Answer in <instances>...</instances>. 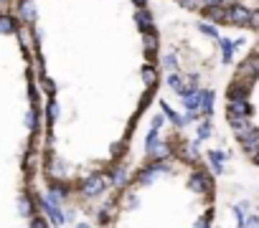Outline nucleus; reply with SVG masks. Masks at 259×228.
<instances>
[{"label":"nucleus","instance_id":"obj_1","mask_svg":"<svg viewBox=\"0 0 259 228\" xmlns=\"http://www.w3.org/2000/svg\"><path fill=\"white\" fill-rule=\"evenodd\" d=\"M107 182H110V180H107L104 175H99V172H92L89 177H84V180H81L79 190H81V195H84V198H97V195H102V193H104Z\"/></svg>","mask_w":259,"mask_h":228},{"label":"nucleus","instance_id":"obj_2","mask_svg":"<svg viewBox=\"0 0 259 228\" xmlns=\"http://www.w3.org/2000/svg\"><path fill=\"white\" fill-rule=\"evenodd\" d=\"M188 188L193 193H206V195H211L213 193V180L208 177L206 170H196V172L188 177Z\"/></svg>","mask_w":259,"mask_h":228},{"label":"nucleus","instance_id":"obj_3","mask_svg":"<svg viewBox=\"0 0 259 228\" xmlns=\"http://www.w3.org/2000/svg\"><path fill=\"white\" fill-rule=\"evenodd\" d=\"M226 20L231 23V26H249V20H252V10L247 5H229L226 8Z\"/></svg>","mask_w":259,"mask_h":228},{"label":"nucleus","instance_id":"obj_4","mask_svg":"<svg viewBox=\"0 0 259 228\" xmlns=\"http://www.w3.org/2000/svg\"><path fill=\"white\" fill-rule=\"evenodd\" d=\"M239 137V142H242V147H244V152H249V155H254L257 150H259V127H247L244 132H239L236 134Z\"/></svg>","mask_w":259,"mask_h":228},{"label":"nucleus","instance_id":"obj_5","mask_svg":"<svg viewBox=\"0 0 259 228\" xmlns=\"http://www.w3.org/2000/svg\"><path fill=\"white\" fill-rule=\"evenodd\" d=\"M38 205L43 208V213L49 216L51 226H64V221H66V216L61 213V205H54V203H49L46 198H38Z\"/></svg>","mask_w":259,"mask_h":228},{"label":"nucleus","instance_id":"obj_6","mask_svg":"<svg viewBox=\"0 0 259 228\" xmlns=\"http://www.w3.org/2000/svg\"><path fill=\"white\" fill-rule=\"evenodd\" d=\"M257 76H259V56H249V58L242 63V68H239V79L254 81Z\"/></svg>","mask_w":259,"mask_h":228},{"label":"nucleus","instance_id":"obj_7","mask_svg":"<svg viewBox=\"0 0 259 228\" xmlns=\"http://www.w3.org/2000/svg\"><path fill=\"white\" fill-rule=\"evenodd\" d=\"M160 172H170V168H168L165 163H153V165H147V168L137 175V180L142 182V185H147V182H153L155 175H160Z\"/></svg>","mask_w":259,"mask_h":228},{"label":"nucleus","instance_id":"obj_8","mask_svg":"<svg viewBox=\"0 0 259 228\" xmlns=\"http://www.w3.org/2000/svg\"><path fill=\"white\" fill-rule=\"evenodd\" d=\"M135 20H137V26H140V31H142V33H153V31H155L153 15H150L145 8H140V10L135 13Z\"/></svg>","mask_w":259,"mask_h":228},{"label":"nucleus","instance_id":"obj_9","mask_svg":"<svg viewBox=\"0 0 259 228\" xmlns=\"http://www.w3.org/2000/svg\"><path fill=\"white\" fill-rule=\"evenodd\" d=\"M226 112L242 114V117H252V114H254V107H252L247 99H242V102H229V109H226Z\"/></svg>","mask_w":259,"mask_h":228},{"label":"nucleus","instance_id":"obj_10","mask_svg":"<svg viewBox=\"0 0 259 228\" xmlns=\"http://www.w3.org/2000/svg\"><path fill=\"white\" fill-rule=\"evenodd\" d=\"M208 160H211L213 172H216V175H221V172H224V160H226V155L219 152V150H211V152H208Z\"/></svg>","mask_w":259,"mask_h":228},{"label":"nucleus","instance_id":"obj_11","mask_svg":"<svg viewBox=\"0 0 259 228\" xmlns=\"http://www.w3.org/2000/svg\"><path fill=\"white\" fill-rule=\"evenodd\" d=\"M140 74H142V81H145L147 89H153V86L158 84V68H153V66H142Z\"/></svg>","mask_w":259,"mask_h":228},{"label":"nucleus","instance_id":"obj_12","mask_svg":"<svg viewBox=\"0 0 259 228\" xmlns=\"http://www.w3.org/2000/svg\"><path fill=\"white\" fill-rule=\"evenodd\" d=\"M168 86H170L173 91H176L178 97H183V91H186V79H183L181 74H176V71H173V74L168 76Z\"/></svg>","mask_w":259,"mask_h":228},{"label":"nucleus","instance_id":"obj_13","mask_svg":"<svg viewBox=\"0 0 259 228\" xmlns=\"http://www.w3.org/2000/svg\"><path fill=\"white\" fill-rule=\"evenodd\" d=\"M219 41H221V61H224V63H231L236 41H229V38H219Z\"/></svg>","mask_w":259,"mask_h":228},{"label":"nucleus","instance_id":"obj_14","mask_svg":"<svg viewBox=\"0 0 259 228\" xmlns=\"http://www.w3.org/2000/svg\"><path fill=\"white\" fill-rule=\"evenodd\" d=\"M147 155H150V157H153V160H155V163H160V160H165V157L170 155V147H168L165 142H160V145L155 142L153 147H150V150H147Z\"/></svg>","mask_w":259,"mask_h":228},{"label":"nucleus","instance_id":"obj_15","mask_svg":"<svg viewBox=\"0 0 259 228\" xmlns=\"http://www.w3.org/2000/svg\"><path fill=\"white\" fill-rule=\"evenodd\" d=\"M201 112L206 114V117L213 112V91L211 89H203V94H201Z\"/></svg>","mask_w":259,"mask_h":228},{"label":"nucleus","instance_id":"obj_16","mask_svg":"<svg viewBox=\"0 0 259 228\" xmlns=\"http://www.w3.org/2000/svg\"><path fill=\"white\" fill-rule=\"evenodd\" d=\"M0 33L3 36H10V33H15V20L10 18V15H0Z\"/></svg>","mask_w":259,"mask_h":228},{"label":"nucleus","instance_id":"obj_17","mask_svg":"<svg viewBox=\"0 0 259 228\" xmlns=\"http://www.w3.org/2000/svg\"><path fill=\"white\" fill-rule=\"evenodd\" d=\"M20 15H23V20H28V23L36 20V5L31 0H23V3H20Z\"/></svg>","mask_w":259,"mask_h":228},{"label":"nucleus","instance_id":"obj_18","mask_svg":"<svg viewBox=\"0 0 259 228\" xmlns=\"http://www.w3.org/2000/svg\"><path fill=\"white\" fill-rule=\"evenodd\" d=\"M229 97H231V102L249 99V89H247V86H239V84H234V86H231V91H229Z\"/></svg>","mask_w":259,"mask_h":228},{"label":"nucleus","instance_id":"obj_19","mask_svg":"<svg viewBox=\"0 0 259 228\" xmlns=\"http://www.w3.org/2000/svg\"><path fill=\"white\" fill-rule=\"evenodd\" d=\"M18 213H20V216H31V213H33V200H31L28 195H20V198H18Z\"/></svg>","mask_w":259,"mask_h":228},{"label":"nucleus","instance_id":"obj_20","mask_svg":"<svg viewBox=\"0 0 259 228\" xmlns=\"http://www.w3.org/2000/svg\"><path fill=\"white\" fill-rule=\"evenodd\" d=\"M112 185H115V188H125V185H127V170H125V168L112 170Z\"/></svg>","mask_w":259,"mask_h":228},{"label":"nucleus","instance_id":"obj_21","mask_svg":"<svg viewBox=\"0 0 259 228\" xmlns=\"http://www.w3.org/2000/svg\"><path fill=\"white\" fill-rule=\"evenodd\" d=\"M142 43H145V51L147 54H155V49H158V36H155V31L153 33H142Z\"/></svg>","mask_w":259,"mask_h":228},{"label":"nucleus","instance_id":"obj_22","mask_svg":"<svg viewBox=\"0 0 259 228\" xmlns=\"http://www.w3.org/2000/svg\"><path fill=\"white\" fill-rule=\"evenodd\" d=\"M198 31H201L203 36H208V38H221V36H219V31H216V26H213V23H198Z\"/></svg>","mask_w":259,"mask_h":228},{"label":"nucleus","instance_id":"obj_23","mask_svg":"<svg viewBox=\"0 0 259 228\" xmlns=\"http://www.w3.org/2000/svg\"><path fill=\"white\" fill-rule=\"evenodd\" d=\"M160 66L168 68V71L173 74V71L178 68V58H176V56H163V58H160Z\"/></svg>","mask_w":259,"mask_h":228},{"label":"nucleus","instance_id":"obj_24","mask_svg":"<svg viewBox=\"0 0 259 228\" xmlns=\"http://www.w3.org/2000/svg\"><path fill=\"white\" fill-rule=\"evenodd\" d=\"M196 134H198V140H201V142H203V140H208V137H211V122H203V124H198Z\"/></svg>","mask_w":259,"mask_h":228},{"label":"nucleus","instance_id":"obj_25","mask_svg":"<svg viewBox=\"0 0 259 228\" xmlns=\"http://www.w3.org/2000/svg\"><path fill=\"white\" fill-rule=\"evenodd\" d=\"M203 10H213V8H224V0H201Z\"/></svg>","mask_w":259,"mask_h":228},{"label":"nucleus","instance_id":"obj_26","mask_svg":"<svg viewBox=\"0 0 259 228\" xmlns=\"http://www.w3.org/2000/svg\"><path fill=\"white\" fill-rule=\"evenodd\" d=\"M206 13H208L216 23H219V20H226V8H221V10H219V8H213V10H206Z\"/></svg>","mask_w":259,"mask_h":228},{"label":"nucleus","instance_id":"obj_27","mask_svg":"<svg viewBox=\"0 0 259 228\" xmlns=\"http://www.w3.org/2000/svg\"><path fill=\"white\" fill-rule=\"evenodd\" d=\"M158 132H160V129H150V132H147V140H145V147H147V150L158 142Z\"/></svg>","mask_w":259,"mask_h":228},{"label":"nucleus","instance_id":"obj_28","mask_svg":"<svg viewBox=\"0 0 259 228\" xmlns=\"http://www.w3.org/2000/svg\"><path fill=\"white\" fill-rule=\"evenodd\" d=\"M178 3H181L183 8H188V10H196V8H201V0H178Z\"/></svg>","mask_w":259,"mask_h":228},{"label":"nucleus","instance_id":"obj_29","mask_svg":"<svg viewBox=\"0 0 259 228\" xmlns=\"http://www.w3.org/2000/svg\"><path fill=\"white\" fill-rule=\"evenodd\" d=\"M56 117H59V104L51 102L49 104V122H56Z\"/></svg>","mask_w":259,"mask_h":228},{"label":"nucleus","instance_id":"obj_30","mask_svg":"<svg viewBox=\"0 0 259 228\" xmlns=\"http://www.w3.org/2000/svg\"><path fill=\"white\" fill-rule=\"evenodd\" d=\"M163 124H165V114H155L153 117V129H163Z\"/></svg>","mask_w":259,"mask_h":228},{"label":"nucleus","instance_id":"obj_31","mask_svg":"<svg viewBox=\"0 0 259 228\" xmlns=\"http://www.w3.org/2000/svg\"><path fill=\"white\" fill-rule=\"evenodd\" d=\"M249 28L259 31V10H252V20H249Z\"/></svg>","mask_w":259,"mask_h":228},{"label":"nucleus","instance_id":"obj_32","mask_svg":"<svg viewBox=\"0 0 259 228\" xmlns=\"http://www.w3.org/2000/svg\"><path fill=\"white\" fill-rule=\"evenodd\" d=\"M244 228H259V216H249L247 223H244Z\"/></svg>","mask_w":259,"mask_h":228},{"label":"nucleus","instance_id":"obj_33","mask_svg":"<svg viewBox=\"0 0 259 228\" xmlns=\"http://www.w3.org/2000/svg\"><path fill=\"white\" fill-rule=\"evenodd\" d=\"M31 228H49V223L43 218H31Z\"/></svg>","mask_w":259,"mask_h":228},{"label":"nucleus","instance_id":"obj_34","mask_svg":"<svg viewBox=\"0 0 259 228\" xmlns=\"http://www.w3.org/2000/svg\"><path fill=\"white\" fill-rule=\"evenodd\" d=\"M26 122H28V129H36V112H33V109L28 112V119H26Z\"/></svg>","mask_w":259,"mask_h":228},{"label":"nucleus","instance_id":"obj_35","mask_svg":"<svg viewBox=\"0 0 259 228\" xmlns=\"http://www.w3.org/2000/svg\"><path fill=\"white\" fill-rule=\"evenodd\" d=\"M196 228H208V218H201V221L196 223Z\"/></svg>","mask_w":259,"mask_h":228},{"label":"nucleus","instance_id":"obj_36","mask_svg":"<svg viewBox=\"0 0 259 228\" xmlns=\"http://www.w3.org/2000/svg\"><path fill=\"white\" fill-rule=\"evenodd\" d=\"M135 3H137L140 8H145V0H135Z\"/></svg>","mask_w":259,"mask_h":228},{"label":"nucleus","instance_id":"obj_37","mask_svg":"<svg viewBox=\"0 0 259 228\" xmlns=\"http://www.w3.org/2000/svg\"><path fill=\"white\" fill-rule=\"evenodd\" d=\"M76 228H89V226H86V223H79V226H76Z\"/></svg>","mask_w":259,"mask_h":228}]
</instances>
